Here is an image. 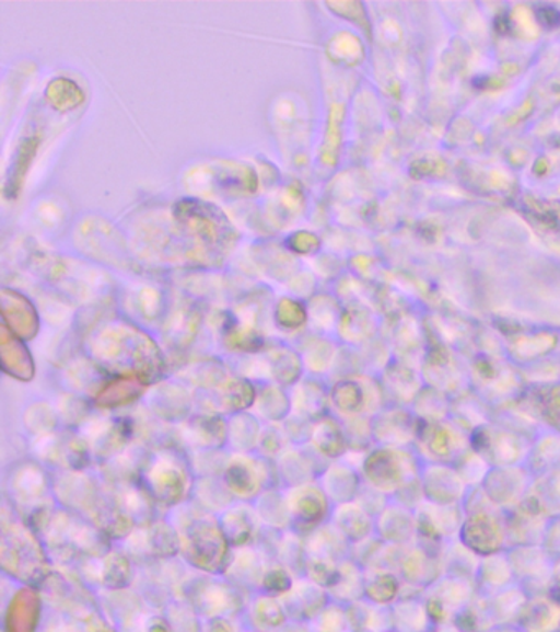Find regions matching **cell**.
<instances>
[{"instance_id": "obj_1", "label": "cell", "mask_w": 560, "mask_h": 632, "mask_svg": "<svg viewBox=\"0 0 560 632\" xmlns=\"http://www.w3.org/2000/svg\"><path fill=\"white\" fill-rule=\"evenodd\" d=\"M166 517L178 530L182 540L179 556L186 565L212 575H225L234 549L225 539L218 516L205 513L189 501L170 510Z\"/></svg>"}, {"instance_id": "obj_2", "label": "cell", "mask_w": 560, "mask_h": 632, "mask_svg": "<svg viewBox=\"0 0 560 632\" xmlns=\"http://www.w3.org/2000/svg\"><path fill=\"white\" fill-rule=\"evenodd\" d=\"M195 483L196 474L188 455L175 447L156 448L140 470V484L156 506L170 510L191 501Z\"/></svg>"}, {"instance_id": "obj_3", "label": "cell", "mask_w": 560, "mask_h": 632, "mask_svg": "<svg viewBox=\"0 0 560 632\" xmlns=\"http://www.w3.org/2000/svg\"><path fill=\"white\" fill-rule=\"evenodd\" d=\"M458 542L471 553L481 556L508 552L506 513L488 499L480 486L470 487L464 504Z\"/></svg>"}, {"instance_id": "obj_4", "label": "cell", "mask_w": 560, "mask_h": 632, "mask_svg": "<svg viewBox=\"0 0 560 632\" xmlns=\"http://www.w3.org/2000/svg\"><path fill=\"white\" fill-rule=\"evenodd\" d=\"M424 463L415 448L373 447L363 458V483L383 496L393 497L418 483Z\"/></svg>"}, {"instance_id": "obj_5", "label": "cell", "mask_w": 560, "mask_h": 632, "mask_svg": "<svg viewBox=\"0 0 560 632\" xmlns=\"http://www.w3.org/2000/svg\"><path fill=\"white\" fill-rule=\"evenodd\" d=\"M2 566L12 578L37 582L47 575L48 555L42 547L40 537L12 509H2Z\"/></svg>"}, {"instance_id": "obj_6", "label": "cell", "mask_w": 560, "mask_h": 632, "mask_svg": "<svg viewBox=\"0 0 560 632\" xmlns=\"http://www.w3.org/2000/svg\"><path fill=\"white\" fill-rule=\"evenodd\" d=\"M536 437L493 418L471 432V450L490 468L527 464Z\"/></svg>"}, {"instance_id": "obj_7", "label": "cell", "mask_w": 560, "mask_h": 632, "mask_svg": "<svg viewBox=\"0 0 560 632\" xmlns=\"http://www.w3.org/2000/svg\"><path fill=\"white\" fill-rule=\"evenodd\" d=\"M470 435L452 418L419 422L412 448L424 464H455L471 450Z\"/></svg>"}, {"instance_id": "obj_8", "label": "cell", "mask_w": 560, "mask_h": 632, "mask_svg": "<svg viewBox=\"0 0 560 632\" xmlns=\"http://www.w3.org/2000/svg\"><path fill=\"white\" fill-rule=\"evenodd\" d=\"M222 480L242 503H254L264 491L281 487L275 461L258 453H232Z\"/></svg>"}, {"instance_id": "obj_9", "label": "cell", "mask_w": 560, "mask_h": 632, "mask_svg": "<svg viewBox=\"0 0 560 632\" xmlns=\"http://www.w3.org/2000/svg\"><path fill=\"white\" fill-rule=\"evenodd\" d=\"M386 405L382 382L372 378L342 379L330 388V414L340 421L373 418Z\"/></svg>"}, {"instance_id": "obj_10", "label": "cell", "mask_w": 560, "mask_h": 632, "mask_svg": "<svg viewBox=\"0 0 560 632\" xmlns=\"http://www.w3.org/2000/svg\"><path fill=\"white\" fill-rule=\"evenodd\" d=\"M477 595L475 579L457 575L441 576L421 593L435 625L454 622Z\"/></svg>"}, {"instance_id": "obj_11", "label": "cell", "mask_w": 560, "mask_h": 632, "mask_svg": "<svg viewBox=\"0 0 560 632\" xmlns=\"http://www.w3.org/2000/svg\"><path fill=\"white\" fill-rule=\"evenodd\" d=\"M120 549L130 556L143 560L176 559L182 552V540L168 517L156 519L145 526H137L120 542Z\"/></svg>"}, {"instance_id": "obj_12", "label": "cell", "mask_w": 560, "mask_h": 632, "mask_svg": "<svg viewBox=\"0 0 560 632\" xmlns=\"http://www.w3.org/2000/svg\"><path fill=\"white\" fill-rule=\"evenodd\" d=\"M9 493H11L12 503L31 510L32 519L37 514L54 513V507H48V501L57 503L54 494V478L35 461L21 464L12 471Z\"/></svg>"}, {"instance_id": "obj_13", "label": "cell", "mask_w": 560, "mask_h": 632, "mask_svg": "<svg viewBox=\"0 0 560 632\" xmlns=\"http://www.w3.org/2000/svg\"><path fill=\"white\" fill-rule=\"evenodd\" d=\"M288 507H290L291 530L306 537L317 527L330 522L334 504L324 493L319 483L301 484V486L288 487Z\"/></svg>"}, {"instance_id": "obj_14", "label": "cell", "mask_w": 560, "mask_h": 632, "mask_svg": "<svg viewBox=\"0 0 560 632\" xmlns=\"http://www.w3.org/2000/svg\"><path fill=\"white\" fill-rule=\"evenodd\" d=\"M418 540L431 549L442 550L458 540L464 509L462 506H439L422 501L415 510Z\"/></svg>"}, {"instance_id": "obj_15", "label": "cell", "mask_w": 560, "mask_h": 632, "mask_svg": "<svg viewBox=\"0 0 560 632\" xmlns=\"http://www.w3.org/2000/svg\"><path fill=\"white\" fill-rule=\"evenodd\" d=\"M506 553L516 583L526 589L527 595H539L552 589L556 562L542 545L511 547Z\"/></svg>"}, {"instance_id": "obj_16", "label": "cell", "mask_w": 560, "mask_h": 632, "mask_svg": "<svg viewBox=\"0 0 560 632\" xmlns=\"http://www.w3.org/2000/svg\"><path fill=\"white\" fill-rule=\"evenodd\" d=\"M491 363H478L470 378V391L494 411L514 404L526 395L524 381L513 372L500 371Z\"/></svg>"}, {"instance_id": "obj_17", "label": "cell", "mask_w": 560, "mask_h": 632, "mask_svg": "<svg viewBox=\"0 0 560 632\" xmlns=\"http://www.w3.org/2000/svg\"><path fill=\"white\" fill-rule=\"evenodd\" d=\"M533 480L534 473L527 464L490 468L480 487L491 503L510 513L526 501Z\"/></svg>"}, {"instance_id": "obj_18", "label": "cell", "mask_w": 560, "mask_h": 632, "mask_svg": "<svg viewBox=\"0 0 560 632\" xmlns=\"http://www.w3.org/2000/svg\"><path fill=\"white\" fill-rule=\"evenodd\" d=\"M419 483L424 501L439 506H462L470 491L454 464H424Z\"/></svg>"}, {"instance_id": "obj_19", "label": "cell", "mask_w": 560, "mask_h": 632, "mask_svg": "<svg viewBox=\"0 0 560 632\" xmlns=\"http://www.w3.org/2000/svg\"><path fill=\"white\" fill-rule=\"evenodd\" d=\"M373 438L380 447H415L419 421L411 409L402 405H386L372 418Z\"/></svg>"}, {"instance_id": "obj_20", "label": "cell", "mask_w": 560, "mask_h": 632, "mask_svg": "<svg viewBox=\"0 0 560 632\" xmlns=\"http://www.w3.org/2000/svg\"><path fill=\"white\" fill-rule=\"evenodd\" d=\"M183 445L191 451L225 450L228 448V417L222 414L195 412L176 425Z\"/></svg>"}, {"instance_id": "obj_21", "label": "cell", "mask_w": 560, "mask_h": 632, "mask_svg": "<svg viewBox=\"0 0 560 632\" xmlns=\"http://www.w3.org/2000/svg\"><path fill=\"white\" fill-rule=\"evenodd\" d=\"M329 463L330 461L320 457L310 445L290 447L275 460L278 480L284 490L301 486V484L316 483Z\"/></svg>"}, {"instance_id": "obj_22", "label": "cell", "mask_w": 560, "mask_h": 632, "mask_svg": "<svg viewBox=\"0 0 560 632\" xmlns=\"http://www.w3.org/2000/svg\"><path fill=\"white\" fill-rule=\"evenodd\" d=\"M375 536L388 545H408L418 540L415 510L389 499L382 513L375 517Z\"/></svg>"}, {"instance_id": "obj_23", "label": "cell", "mask_w": 560, "mask_h": 632, "mask_svg": "<svg viewBox=\"0 0 560 632\" xmlns=\"http://www.w3.org/2000/svg\"><path fill=\"white\" fill-rule=\"evenodd\" d=\"M218 519L232 549L257 545L258 537L265 529L255 513L254 504L242 501L232 504Z\"/></svg>"}, {"instance_id": "obj_24", "label": "cell", "mask_w": 560, "mask_h": 632, "mask_svg": "<svg viewBox=\"0 0 560 632\" xmlns=\"http://www.w3.org/2000/svg\"><path fill=\"white\" fill-rule=\"evenodd\" d=\"M317 483L334 506L357 501L365 486L359 468L352 467L346 460L330 461Z\"/></svg>"}, {"instance_id": "obj_25", "label": "cell", "mask_w": 560, "mask_h": 632, "mask_svg": "<svg viewBox=\"0 0 560 632\" xmlns=\"http://www.w3.org/2000/svg\"><path fill=\"white\" fill-rule=\"evenodd\" d=\"M143 404L147 405V411L162 422V424L179 425L195 414V399L191 394L186 392V389L175 388L162 389L156 392H149L143 395Z\"/></svg>"}, {"instance_id": "obj_26", "label": "cell", "mask_w": 560, "mask_h": 632, "mask_svg": "<svg viewBox=\"0 0 560 632\" xmlns=\"http://www.w3.org/2000/svg\"><path fill=\"white\" fill-rule=\"evenodd\" d=\"M363 570H365V593H363V599L372 602V605L389 608V606L398 602L399 599L421 595L418 589L406 585L399 578L398 573L393 572V570L382 568V566Z\"/></svg>"}, {"instance_id": "obj_27", "label": "cell", "mask_w": 560, "mask_h": 632, "mask_svg": "<svg viewBox=\"0 0 560 632\" xmlns=\"http://www.w3.org/2000/svg\"><path fill=\"white\" fill-rule=\"evenodd\" d=\"M523 632H560V598L552 591L529 595L516 621Z\"/></svg>"}, {"instance_id": "obj_28", "label": "cell", "mask_w": 560, "mask_h": 632, "mask_svg": "<svg viewBox=\"0 0 560 632\" xmlns=\"http://www.w3.org/2000/svg\"><path fill=\"white\" fill-rule=\"evenodd\" d=\"M307 560L314 562L342 563L352 552V543L339 532L334 524L327 522L317 527L304 537Z\"/></svg>"}, {"instance_id": "obj_29", "label": "cell", "mask_w": 560, "mask_h": 632, "mask_svg": "<svg viewBox=\"0 0 560 632\" xmlns=\"http://www.w3.org/2000/svg\"><path fill=\"white\" fill-rule=\"evenodd\" d=\"M549 520L526 503L506 513L508 543L511 547L542 545Z\"/></svg>"}, {"instance_id": "obj_30", "label": "cell", "mask_w": 560, "mask_h": 632, "mask_svg": "<svg viewBox=\"0 0 560 632\" xmlns=\"http://www.w3.org/2000/svg\"><path fill=\"white\" fill-rule=\"evenodd\" d=\"M330 524H334L352 545L375 537V516L359 501L334 506Z\"/></svg>"}, {"instance_id": "obj_31", "label": "cell", "mask_w": 560, "mask_h": 632, "mask_svg": "<svg viewBox=\"0 0 560 632\" xmlns=\"http://www.w3.org/2000/svg\"><path fill=\"white\" fill-rule=\"evenodd\" d=\"M310 447L327 461L342 460L349 453V441H347L343 422L334 414L324 415L319 421L314 422Z\"/></svg>"}, {"instance_id": "obj_32", "label": "cell", "mask_w": 560, "mask_h": 632, "mask_svg": "<svg viewBox=\"0 0 560 632\" xmlns=\"http://www.w3.org/2000/svg\"><path fill=\"white\" fill-rule=\"evenodd\" d=\"M389 632H434V621L421 595L408 596L389 606Z\"/></svg>"}, {"instance_id": "obj_33", "label": "cell", "mask_w": 560, "mask_h": 632, "mask_svg": "<svg viewBox=\"0 0 560 632\" xmlns=\"http://www.w3.org/2000/svg\"><path fill=\"white\" fill-rule=\"evenodd\" d=\"M524 503L547 520L560 517V468L534 474Z\"/></svg>"}, {"instance_id": "obj_34", "label": "cell", "mask_w": 560, "mask_h": 632, "mask_svg": "<svg viewBox=\"0 0 560 632\" xmlns=\"http://www.w3.org/2000/svg\"><path fill=\"white\" fill-rule=\"evenodd\" d=\"M273 560L277 559H270L267 550L258 545V543L257 545L234 549L225 576L238 579L242 583H248V585L261 586L265 573H267L268 566L271 565Z\"/></svg>"}, {"instance_id": "obj_35", "label": "cell", "mask_w": 560, "mask_h": 632, "mask_svg": "<svg viewBox=\"0 0 560 632\" xmlns=\"http://www.w3.org/2000/svg\"><path fill=\"white\" fill-rule=\"evenodd\" d=\"M291 414L319 421L330 414V389L319 381H300L291 389Z\"/></svg>"}, {"instance_id": "obj_36", "label": "cell", "mask_w": 560, "mask_h": 632, "mask_svg": "<svg viewBox=\"0 0 560 632\" xmlns=\"http://www.w3.org/2000/svg\"><path fill=\"white\" fill-rule=\"evenodd\" d=\"M474 579L478 593L485 596L494 595L516 585V576L506 552L481 556Z\"/></svg>"}, {"instance_id": "obj_37", "label": "cell", "mask_w": 560, "mask_h": 632, "mask_svg": "<svg viewBox=\"0 0 560 632\" xmlns=\"http://www.w3.org/2000/svg\"><path fill=\"white\" fill-rule=\"evenodd\" d=\"M265 422L254 412H238L228 417V450L232 453H257Z\"/></svg>"}, {"instance_id": "obj_38", "label": "cell", "mask_w": 560, "mask_h": 632, "mask_svg": "<svg viewBox=\"0 0 560 632\" xmlns=\"http://www.w3.org/2000/svg\"><path fill=\"white\" fill-rule=\"evenodd\" d=\"M252 504L265 529L278 533L290 532L291 516L284 487H270Z\"/></svg>"}, {"instance_id": "obj_39", "label": "cell", "mask_w": 560, "mask_h": 632, "mask_svg": "<svg viewBox=\"0 0 560 632\" xmlns=\"http://www.w3.org/2000/svg\"><path fill=\"white\" fill-rule=\"evenodd\" d=\"M191 501L199 509L212 516H221L232 504L237 503L222 476L196 478Z\"/></svg>"}, {"instance_id": "obj_40", "label": "cell", "mask_w": 560, "mask_h": 632, "mask_svg": "<svg viewBox=\"0 0 560 632\" xmlns=\"http://www.w3.org/2000/svg\"><path fill=\"white\" fill-rule=\"evenodd\" d=\"M451 418L467 432L477 430L494 418V409L481 401L474 391H465L451 402Z\"/></svg>"}, {"instance_id": "obj_41", "label": "cell", "mask_w": 560, "mask_h": 632, "mask_svg": "<svg viewBox=\"0 0 560 632\" xmlns=\"http://www.w3.org/2000/svg\"><path fill=\"white\" fill-rule=\"evenodd\" d=\"M527 598L529 595L526 589L517 583L503 591L487 596L488 609H490L494 625L516 624Z\"/></svg>"}, {"instance_id": "obj_42", "label": "cell", "mask_w": 560, "mask_h": 632, "mask_svg": "<svg viewBox=\"0 0 560 632\" xmlns=\"http://www.w3.org/2000/svg\"><path fill=\"white\" fill-rule=\"evenodd\" d=\"M265 424H283L291 415V399L277 384L264 386L257 392L252 411Z\"/></svg>"}, {"instance_id": "obj_43", "label": "cell", "mask_w": 560, "mask_h": 632, "mask_svg": "<svg viewBox=\"0 0 560 632\" xmlns=\"http://www.w3.org/2000/svg\"><path fill=\"white\" fill-rule=\"evenodd\" d=\"M275 559L291 573L300 575L303 578L306 575V543L304 537L300 533L290 532L280 533V540L275 545Z\"/></svg>"}, {"instance_id": "obj_44", "label": "cell", "mask_w": 560, "mask_h": 632, "mask_svg": "<svg viewBox=\"0 0 560 632\" xmlns=\"http://www.w3.org/2000/svg\"><path fill=\"white\" fill-rule=\"evenodd\" d=\"M527 467L534 474L560 468V434L544 428L534 440Z\"/></svg>"}, {"instance_id": "obj_45", "label": "cell", "mask_w": 560, "mask_h": 632, "mask_svg": "<svg viewBox=\"0 0 560 632\" xmlns=\"http://www.w3.org/2000/svg\"><path fill=\"white\" fill-rule=\"evenodd\" d=\"M451 402L452 399L447 395L424 386L409 409L419 422L445 421L451 418Z\"/></svg>"}, {"instance_id": "obj_46", "label": "cell", "mask_w": 560, "mask_h": 632, "mask_svg": "<svg viewBox=\"0 0 560 632\" xmlns=\"http://www.w3.org/2000/svg\"><path fill=\"white\" fill-rule=\"evenodd\" d=\"M388 405H402L411 407L419 392L424 389L421 379L416 378L415 372L402 371L401 375L393 376L389 372L388 381L382 382Z\"/></svg>"}, {"instance_id": "obj_47", "label": "cell", "mask_w": 560, "mask_h": 632, "mask_svg": "<svg viewBox=\"0 0 560 632\" xmlns=\"http://www.w3.org/2000/svg\"><path fill=\"white\" fill-rule=\"evenodd\" d=\"M533 401L542 427L560 434V382L540 389Z\"/></svg>"}, {"instance_id": "obj_48", "label": "cell", "mask_w": 560, "mask_h": 632, "mask_svg": "<svg viewBox=\"0 0 560 632\" xmlns=\"http://www.w3.org/2000/svg\"><path fill=\"white\" fill-rule=\"evenodd\" d=\"M478 562L480 559L471 553L467 547L462 545L458 540L444 547L445 575L465 576V578L474 579Z\"/></svg>"}, {"instance_id": "obj_49", "label": "cell", "mask_w": 560, "mask_h": 632, "mask_svg": "<svg viewBox=\"0 0 560 632\" xmlns=\"http://www.w3.org/2000/svg\"><path fill=\"white\" fill-rule=\"evenodd\" d=\"M346 427L347 441H349V451L353 453H369L375 445L373 438L372 418H349L342 421Z\"/></svg>"}, {"instance_id": "obj_50", "label": "cell", "mask_w": 560, "mask_h": 632, "mask_svg": "<svg viewBox=\"0 0 560 632\" xmlns=\"http://www.w3.org/2000/svg\"><path fill=\"white\" fill-rule=\"evenodd\" d=\"M38 421H42V430H44L42 435L54 434V432H57L58 425H60L57 409L47 404V402H37V404L31 405L25 411V427L31 434L35 435V432H37L38 424H40Z\"/></svg>"}, {"instance_id": "obj_51", "label": "cell", "mask_w": 560, "mask_h": 632, "mask_svg": "<svg viewBox=\"0 0 560 632\" xmlns=\"http://www.w3.org/2000/svg\"><path fill=\"white\" fill-rule=\"evenodd\" d=\"M291 447L287 434H284L281 424H265L261 432L260 444H258L257 453L268 460H277L284 450Z\"/></svg>"}, {"instance_id": "obj_52", "label": "cell", "mask_w": 560, "mask_h": 632, "mask_svg": "<svg viewBox=\"0 0 560 632\" xmlns=\"http://www.w3.org/2000/svg\"><path fill=\"white\" fill-rule=\"evenodd\" d=\"M454 467L457 468L458 473L462 474V478L467 481L470 487L480 486L481 481L485 480L488 471H490V467L485 463L483 458L475 453L474 450H468Z\"/></svg>"}, {"instance_id": "obj_53", "label": "cell", "mask_w": 560, "mask_h": 632, "mask_svg": "<svg viewBox=\"0 0 560 632\" xmlns=\"http://www.w3.org/2000/svg\"><path fill=\"white\" fill-rule=\"evenodd\" d=\"M281 425H283L284 434H287L291 447H306V445L311 444L314 428L313 421H307L301 415L291 414Z\"/></svg>"}, {"instance_id": "obj_54", "label": "cell", "mask_w": 560, "mask_h": 632, "mask_svg": "<svg viewBox=\"0 0 560 632\" xmlns=\"http://www.w3.org/2000/svg\"><path fill=\"white\" fill-rule=\"evenodd\" d=\"M542 547L552 556L553 562H560V517H556L547 524Z\"/></svg>"}, {"instance_id": "obj_55", "label": "cell", "mask_w": 560, "mask_h": 632, "mask_svg": "<svg viewBox=\"0 0 560 632\" xmlns=\"http://www.w3.org/2000/svg\"><path fill=\"white\" fill-rule=\"evenodd\" d=\"M550 591L560 598V562L556 563V573H553L552 589Z\"/></svg>"}, {"instance_id": "obj_56", "label": "cell", "mask_w": 560, "mask_h": 632, "mask_svg": "<svg viewBox=\"0 0 560 632\" xmlns=\"http://www.w3.org/2000/svg\"><path fill=\"white\" fill-rule=\"evenodd\" d=\"M487 632H523L516 624H508V625H497V628L490 629Z\"/></svg>"}]
</instances>
